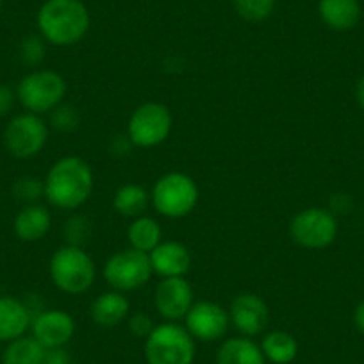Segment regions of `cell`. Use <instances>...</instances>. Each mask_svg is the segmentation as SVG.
I'll return each mask as SVG.
<instances>
[{
    "instance_id": "ba28073f",
    "label": "cell",
    "mask_w": 364,
    "mask_h": 364,
    "mask_svg": "<svg viewBox=\"0 0 364 364\" xmlns=\"http://www.w3.org/2000/svg\"><path fill=\"white\" fill-rule=\"evenodd\" d=\"M173 117L161 102H145L132 111L127 124V138L132 146L154 149L170 138Z\"/></svg>"
},
{
    "instance_id": "e575fe53",
    "label": "cell",
    "mask_w": 364,
    "mask_h": 364,
    "mask_svg": "<svg viewBox=\"0 0 364 364\" xmlns=\"http://www.w3.org/2000/svg\"><path fill=\"white\" fill-rule=\"evenodd\" d=\"M2 2H4V0H0V8H2Z\"/></svg>"
},
{
    "instance_id": "3957f363",
    "label": "cell",
    "mask_w": 364,
    "mask_h": 364,
    "mask_svg": "<svg viewBox=\"0 0 364 364\" xmlns=\"http://www.w3.org/2000/svg\"><path fill=\"white\" fill-rule=\"evenodd\" d=\"M48 275L59 291L66 295H82L95 284L97 266L82 247L65 245L50 257Z\"/></svg>"
},
{
    "instance_id": "4316f807",
    "label": "cell",
    "mask_w": 364,
    "mask_h": 364,
    "mask_svg": "<svg viewBox=\"0 0 364 364\" xmlns=\"http://www.w3.org/2000/svg\"><path fill=\"white\" fill-rule=\"evenodd\" d=\"M52 125L59 131H73L79 125V113L72 106H59L52 111Z\"/></svg>"
},
{
    "instance_id": "836d02e7",
    "label": "cell",
    "mask_w": 364,
    "mask_h": 364,
    "mask_svg": "<svg viewBox=\"0 0 364 364\" xmlns=\"http://www.w3.org/2000/svg\"><path fill=\"white\" fill-rule=\"evenodd\" d=\"M355 99H357V104H359V106H360V109L364 111V73H363V75H360V79L357 80Z\"/></svg>"
},
{
    "instance_id": "6da1fadb",
    "label": "cell",
    "mask_w": 364,
    "mask_h": 364,
    "mask_svg": "<svg viewBox=\"0 0 364 364\" xmlns=\"http://www.w3.org/2000/svg\"><path fill=\"white\" fill-rule=\"evenodd\" d=\"M95 175L82 157L66 156L55 161L43 181V195L59 211H77L90 200Z\"/></svg>"
},
{
    "instance_id": "8fae6325",
    "label": "cell",
    "mask_w": 364,
    "mask_h": 364,
    "mask_svg": "<svg viewBox=\"0 0 364 364\" xmlns=\"http://www.w3.org/2000/svg\"><path fill=\"white\" fill-rule=\"evenodd\" d=\"M230 325L229 311L211 300H200L191 306L184 316V327L195 341H218L227 334Z\"/></svg>"
},
{
    "instance_id": "2e32d148",
    "label": "cell",
    "mask_w": 364,
    "mask_h": 364,
    "mask_svg": "<svg viewBox=\"0 0 364 364\" xmlns=\"http://www.w3.org/2000/svg\"><path fill=\"white\" fill-rule=\"evenodd\" d=\"M33 321V311L23 300L0 295V343L26 336Z\"/></svg>"
},
{
    "instance_id": "e0dca14e",
    "label": "cell",
    "mask_w": 364,
    "mask_h": 364,
    "mask_svg": "<svg viewBox=\"0 0 364 364\" xmlns=\"http://www.w3.org/2000/svg\"><path fill=\"white\" fill-rule=\"evenodd\" d=\"M129 313H131L129 299L125 293L114 291V289L99 295L90 306L91 320L102 328L118 327L122 321L127 320Z\"/></svg>"
},
{
    "instance_id": "d4e9b609",
    "label": "cell",
    "mask_w": 364,
    "mask_h": 364,
    "mask_svg": "<svg viewBox=\"0 0 364 364\" xmlns=\"http://www.w3.org/2000/svg\"><path fill=\"white\" fill-rule=\"evenodd\" d=\"M277 0H232L237 15L247 22H264L272 16Z\"/></svg>"
},
{
    "instance_id": "5b68a950",
    "label": "cell",
    "mask_w": 364,
    "mask_h": 364,
    "mask_svg": "<svg viewBox=\"0 0 364 364\" xmlns=\"http://www.w3.org/2000/svg\"><path fill=\"white\" fill-rule=\"evenodd\" d=\"M15 93L27 113L41 117L61 106L68 93V84L65 77L54 70H33L20 79Z\"/></svg>"
},
{
    "instance_id": "4dcf8cb0",
    "label": "cell",
    "mask_w": 364,
    "mask_h": 364,
    "mask_svg": "<svg viewBox=\"0 0 364 364\" xmlns=\"http://www.w3.org/2000/svg\"><path fill=\"white\" fill-rule=\"evenodd\" d=\"M16 102V93L9 86L0 84V117H6Z\"/></svg>"
},
{
    "instance_id": "d6a6232c",
    "label": "cell",
    "mask_w": 364,
    "mask_h": 364,
    "mask_svg": "<svg viewBox=\"0 0 364 364\" xmlns=\"http://www.w3.org/2000/svg\"><path fill=\"white\" fill-rule=\"evenodd\" d=\"M353 323H355L357 331L364 336V300L357 304L355 311H353Z\"/></svg>"
},
{
    "instance_id": "277c9868",
    "label": "cell",
    "mask_w": 364,
    "mask_h": 364,
    "mask_svg": "<svg viewBox=\"0 0 364 364\" xmlns=\"http://www.w3.org/2000/svg\"><path fill=\"white\" fill-rule=\"evenodd\" d=\"M200 198L197 182L182 171H170L159 177L150 191V204L161 216L178 220L195 211Z\"/></svg>"
},
{
    "instance_id": "cb8c5ba5",
    "label": "cell",
    "mask_w": 364,
    "mask_h": 364,
    "mask_svg": "<svg viewBox=\"0 0 364 364\" xmlns=\"http://www.w3.org/2000/svg\"><path fill=\"white\" fill-rule=\"evenodd\" d=\"M127 240L131 248L150 254L163 241V229H161L159 222L154 220L152 216L141 215L132 220L131 225H129Z\"/></svg>"
},
{
    "instance_id": "44dd1931",
    "label": "cell",
    "mask_w": 364,
    "mask_h": 364,
    "mask_svg": "<svg viewBox=\"0 0 364 364\" xmlns=\"http://www.w3.org/2000/svg\"><path fill=\"white\" fill-rule=\"evenodd\" d=\"M261 350L272 364H291L299 355V341L286 331H272L262 336Z\"/></svg>"
},
{
    "instance_id": "4fadbf2b",
    "label": "cell",
    "mask_w": 364,
    "mask_h": 364,
    "mask_svg": "<svg viewBox=\"0 0 364 364\" xmlns=\"http://www.w3.org/2000/svg\"><path fill=\"white\" fill-rule=\"evenodd\" d=\"M230 325L245 338H255L268 327V304L255 293H240L229 307Z\"/></svg>"
},
{
    "instance_id": "7a4b0ae2",
    "label": "cell",
    "mask_w": 364,
    "mask_h": 364,
    "mask_svg": "<svg viewBox=\"0 0 364 364\" xmlns=\"http://www.w3.org/2000/svg\"><path fill=\"white\" fill-rule=\"evenodd\" d=\"M40 36L54 47H72L86 38L91 16L82 0H45L38 9Z\"/></svg>"
},
{
    "instance_id": "ffe728a7",
    "label": "cell",
    "mask_w": 364,
    "mask_h": 364,
    "mask_svg": "<svg viewBox=\"0 0 364 364\" xmlns=\"http://www.w3.org/2000/svg\"><path fill=\"white\" fill-rule=\"evenodd\" d=\"M261 346L252 338H229L216 350L215 364H266Z\"/></svg>"
},
{
    "instance_id": "484cf974",
    "label": "cell",
    "mask_w": 364,
    "mask_h": 364,
    "mask_svg": "<svg viewBox=\"0 0 364 364\" xmlns=\"http://www.w3.org/2000/svg\"><path fill=\"white\" fill-rule=\"evenodd\" d=\"M18 54L23 65L38 66L45 59V40L38 34L26 36L18 47Z\"/></svg>"
},
{
    "instance_id": "52a82bcc",
    "label": "cell",
    "mask_w": 364,
    "mask_h": 364,
    "mask_svg": "<svg viewBox=\"0 0 364 364\" xmlns=\"http://www.w3.org/2000/svg\"><path fill=\"white\" fill-rule=\"evenodd\" d=\"M106 284L120 293H131L143 288L154 275L150 257L136 248H124L111 255L102 268Z\"/></svg>"
},
{
    "instance_id": "9c48e42d",
    "label": "cell",
    "mask_w": 364,
    "mask_h": 364,
    "mask_svg": "<svg viewBox=\"0 0 364 364\" xmlns=\"http://www.w3.org/2000/svg\"><path fill=\"white\" fill-rule=\"evenodd\" d=\"M339 232L338 218L325 208H307L293 216L289 236L299 247L323 250L331 247Z\"/></svg>"
},
{
    "instance_id": "5bb4252c",
    "label": "cell",
    "mask_w": 364,
    "mask_h": 364,
    "mask_svg": "<svg viewBox=\"0 0 364 364\" xmlns=\"http://www.w3.org/2000/svg\"><path fill=\"white\" fill-rule=\"evenodd\" d=\"M75 334V320L63 309H43L31 321V336L47 350L63 348Z\"/></svg>"
},
{
    "instance_id": "7c38bea8",
    "label": "cell",
    "mask_w": 364,
    "mask_h": 364,
    "mask_svg": "<svg viewBox=\"0 0 364 364\" xmlns=\"http://www.w3.org/2000/svg\"><path fill=\"white\" fill-rule=\"evenodd\" d=\"M195 304V293L186 277L161 279L154 291V306L164 321H181Z\"/></svg>"
},
{
    "instance_id": "f546056e",
    "label": "cell",
    "mask_w": 364,
    "mask_h": 364,
    "mask_svg": "<svg viewBox=\"0 0 364 364\" xmlns=\"http://www.w3.org/2000/svg\"><path fill=\"white\" fill-rule=\"evenodd\" d=\"M127 325H129V331H131V334L138 339L149 338L150 332H152L154 327H156V323L152 321V318L145 313H136V314H132V316H129Z\"/></svg>"
},
{
    "instance_id": "7402d4cb",
    "label": "cell",
    "mask_w": 364,
    "mask_h": 364,
    "mask_svg": "<svg viewBox=\"0 0 364 364\" xmlns=\"http://www.w3.org/2000/svg\"><path fill=\"white\" fill-rule=\"evenodd\" d=\"M150 205V193L139 184L127 182L117 190L113 197V208L124 218H138Z\"/></svg>"
},
{
    "instance_id": "83f0119b",
    "label": "cell",
    "mask_w": 364,
    "mask_h": 364,
    "mask_svg": "<svg viewBox=\"0 0 364 364\" xmlns=\"http://www.w3.org/2000/svg\"><path fill=\"white\" fill-rule=\"evenodd\" d=\"M65 234L66 240L70 241L68 245L80 247V243H84L86 237L90 236V222H87L86 216H73L70 222H66Z\"/></svg>"
},
{
    "instance_id": "9a60e30c",
    "label": "cell",
    "mask_w": 364,
    "mask_h": 364,
    "mask_svg": "<svg viewBox=\"0 0 364 364\" xmlns=\"http://www.w3.org/2000/svg\"><path fill=\"white\" fill-rule=\"evenodd\" d=\"M150 264L156 275L166 277H186L191 268V254L186 247L175 240L161 241L149 254Z\"/></svg>"
},
{
    "instance_id": "d6986e66",
    "label": "cell",
    "mask_w": 364,
    "mask_h": 364,
    "mask_svg": "<svg viewBox=\"0 0 364 364\" xmlns=\"http://www.w3.org/2000/svg\"><path fill=\"white\" fill-rule=\"evenodd\" d=\"M318 15L332 31L353 29L360 18L359 0H318Z\"/></svg>"
},
{
    "instance_id": "ac0fdd59",
    "label": "cell",
    "mask_w": 364,
    "mask_h": 364,
    "mask_svg": "<svg viewBox=\"0 0 364 364\" xmlns=\"http://www.w3.org/2000/svg\"><path fill=\"white\" fill-rule=\"evenodd\" d=\"M52 227V215L45 205L29 204L15 216L16 237L23 243H36L48 234Z\"/></svg>"
},
{
    "instance_id": "30bf717a",
    "label": "cell",
    "mask_w": 364,
    "mask_h": 364,
    "mask_svg": "<svg viewBox=\"0 0 364 364\" xmlns=\"http://www.w3.org/2000/svg\"><path fill=\"white\" fill-rule=\"evenodd\" d=\"M4 146L16 159H33L48 141V127L40 114L22 113L13 117L4 129Z\"/></svg>"
},
{
    "instance_id": "8992f818",
    "label": "cell",
    "mask_w": 364,
    "mask_h": 364,
    "mask_svg": "<svg viewBox=\"0 0 364 364\" xmlns=\"http://www.w3.org/2000/svg\"><path fill=\"white\" fill-rule=\"evenodd\" d=\"M195 353V339L178 321L156 325L145 339L146 364H193Z\"/></svg>"
},
{
    "instance_id": "1f68e13d",
    "label": "cell",
    "mask_w": 364,
    "mask_h": 364,
    "mask_svg": "<svg viewBox=\"0 0 364 364\" xmlns=\"http://www.w3.org/2000/svg\"><path fill=\"white\" fill-rule=\"evenodd\" d=\"M43 364H72V359H70V353L63 346V348L47 350Z\"/></svg>"
},
{
    "instance_id": "f1b7e54d",
    "label": "cell",
    "mask_w": 364,
    "mask_h": 364,
    "mask_svg": "<svg viewBox=\"0 0 364 364\" xmlns=\"http://www.w3.org/2000/svg\"><path fill=\"white\" fill-rule=\"evenodd\" d=\"M13 191L20 200H36L40 195H43V182L34 177H22L15 182Z\"/></svg>"
},
{
    "instance_id": "603a6c76",
    "label": "cell",
    "mask_w": 364,
    "mask_h": 364,
    "mask_svg": "<svg viewBox=\"0 0 364 364\" xmlns=\"http://www.w3.org/2000/svg\"><path fill=\"white\" fill-rule=\"evenodd\" d=\"M47 348L33 336H22L6 343V348L0 357L2 364H43Z\"/></svg>"
}]
</instances>
